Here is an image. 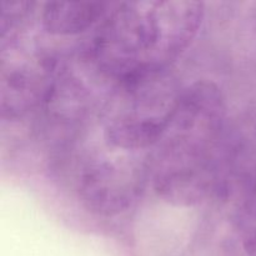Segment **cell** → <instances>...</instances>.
I'll return each mask as SVG.
<instances>
[{
  "label": "cell",
  "instance_id": "1",
  "mask_svg": "<svg viewBox=\"0 0 256 256\" xmlns=\"http://www.w3.org/2000/svg\"><path fill=\"white\" fill-rule=\"evenodd\" d=\"M230 118L222 89L210 80L184 86L170 122L146 156L155 194L190 208L215 195L218 154Z\"/></svg>",
  "mask_w": 256,
  "mask_h": 256
},
{
  "label": "cell",
  "instance_id": "2",
  "mask_svg": "<svg viewBox=\"0 0 256 256\" xmlns=\"http://www.w3.org/2000/svg\"><path fill=\"white\" fill-rule=\"evenodd\" d=\"M204 15V4L192 0L115 4L92 39V64L116 84L168 70L194 42Z\"/></svg>",
  "mask_w": 256,
  "mask_h": 256
},
{
  "label": "cell",
  "instance_id": "3",
  "mask_svg": "<svg viewBox=\"0 0 256 256\" xmlns=\"http://www.w3.org/2000/svg\"><path fill=\"white\" fill-rule=\"evenodd\" d=\"M182 89L169 69L118 82L104 112L105 144L132 154L150 152L164 134Z\"/></svg>",
  "mask_w": 256,
  "mask_h": 256
},
{
  "label": "cell",
  "instance_id": "4",
  "mask_svg": "<svg viewBox=\"0 0 256 256\" xmlns=\"http://www.w3.org/2000/svg\"><path fill=\"white\" fill-rule=\"evenodd\" d=\"M146 178V162L140 164L130 156L94 152L80 159L75 185L85 209L114 216L132 206Z\"/></svg>",
  "mask_w": 256,
  "mask_h": 256
},
{
  "label": "cell",
  "instance_id": "5",
  "mask_svg": "<svg viewBox=\"0 0 256 256\" xmlns=\"http://www.w3.org/2000/svg\"><path fill=\"white\" fill-rule=\"evenodd\" d=\"M256 182V109L229 119L218 154L215 195L242 200Z\"/></svg>",
  "mask_w": 256,
  "mask_h": 256
},
{
  "label": "cell",
  "instance_id": "6",
  "mask_svg": "<svg viewBox=\"0 0 256 256\" xmlns=\"http://www.w3.org/2000/svg\"><path fill=\"white\" fill-rule=\"evenodd\" d=\"M50 62H2V116L16 119L45 102L56 72Z\"/></svg>",
  "mask_w": 256,
  "mask_h": 256
},
{
  "label": "cell",
  "instance_id": "7",
  "mask_svg": "<svg viewBox=\"0 0 256 256\" xmlns=\"http://www.w3.org/2000/svg\"><path fill=\"white\" fill-rule=\"evenodd\" d=\"M115 4L104 2H48L40 12L48 34L72 36L102 22Z\"/></svg>",
  "mask_w": 256,
  "mask_h": 256
},
{
  "label": "cell",
  "instance_id": "8",
  "mask_svg": "<svg viewBox=\"0 0 256 256\" xmlns=\"http://www.w3.org/2000/svg\"><path fill=\"white\" fill-rule=\"evenodd\" d=\"M35 2H4L0 15V46L10 44L18 39L20 29L34 12Z\"/></svg>",
  "mask_w": 256,
  "mask_h": 256
},
{
  "label": "cell",
  "instance_id": "9",
  "mask_svg": "<svg viewBox=\"0 0 256 256\" xmlns=\"http://www.w3.org/2000/svg\"><path fill=\"white\" fill-rule=\"evenodd\" d=\"M238 228L248 256H256V182L239 202Z\"/></svg>",
  "mask_w": 256,
  "mask_h": 256
}]
</instances>
